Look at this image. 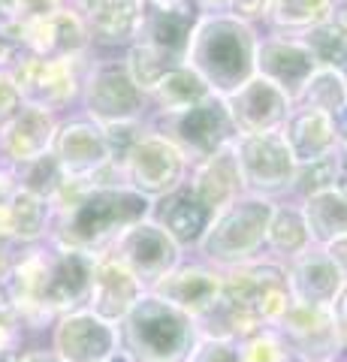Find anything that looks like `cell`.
Returning <instances> with one entry per match:
<instances>
[{"label":"cell","mask_w":347,"mask_h":362,"mask_svg":"<svg viewBox=\"0 0 347 362\" xmlns=\"http://www.w3.org/2000/svg\"><path fill=\"white\" fill-rule=\"evenodd\" d=\"M52 230L54 247L82 254H109L130 226L151 214V199L127 185H85L64 178L52 199Z\"/></svg>","instance_id":"obj_1"},{"label":"cell","mask_w":347,"mask_h":362,"mask_svg":"<svg viewBox=\"0 0 347 362\" xmlns=\"http://www.w3.org/2000/svg\"><path fill=\"white\" fill-rule=\"evenodd\" d=\"M257 42L260 28L236 16H199L184 64L208 85L211 94L230 97L257 76Z\"/></svg>","instance_id":"obj_2"},{"label":"cell","mask_w":347,"mask_h":362,"mask_svg":"<svg viewBox=\"0 0 347 362\" xmlns=\"http://www.w3.org/2000/svg\"><path fill=\"white\" fill-rule=\"evenodd\" d=\"M196 341L199 326L194 317L151 290L118 323V344L130 362H184Z\"/></svg>","instance_id":"obj_3"},{"label":"cell","mask_w":347,"mask_h":362,"mask_svg":"<svg viewBox=\"0 0 347 362\" xmlns=\"http://www.w3.org/2000/svg\"><path fill=\"white\" fill-rule=\"evenodd\" d=\"M275 211V199L245 194L211 218L206 235L194 247V257L206 266L227 272L266 254V230Z\"/></svg>","instance_id":"obj_4"},{"label":"cell","mask_w":347,"mask_h":362,"mask_svg":"<svg viewBox=\"0 0 347 362\" xmlns=\"http://www.w3.org/2000/svg\"><path fill=\"white\" fill-rule=\"evenodd\" d=\"M94 254L82 251H66V247H54L49 242L46 266H42V278L37 287V299H33V311L28 317V329H40L58 320V317L70 311L88 308L91 299V281H94Z\"/></svg>","instance_id":"obj_5"},{"label":"cell","mask_w":347,"mask_h":362,"mask_svg":"<svg viewBox=\"0 0 347 362\" xmlns=\"http://www.w3.org/2000/svg\"><path fill=\"white\" fill-rule=\"evenodd\" d=\"M91 58L70 61V58H40V54L16 52V58L9 61L6 70L13 76V82L18 85V94L25 100V106L46 109L52 115L64 118L79 109L82 82H85Z\"/></svg>","instance_id":"obj_6"},{"label":"cell","mask_w":347,"mask_h":362,"mask_svg":"<svg viewBox=\"0 0 347 362\" xmlns=\"http://www.w3.org/2000/svg\"><path fill=\"white\" fill-rule=\"evenodd\" d=\"M100 127L109 124H133L148 118V97L130 78L121 54H94L88 64L79 109Z\"/></svg>","instance_id":"obj_7"},{"label":"cell","mask_w":347,"mask_h":362,"mask_svg":"<svg viewBox=\"0 0 347 362\" xmlns=\"http://www.w3.org/2000/svg\"><path fill=\"white\" fill-rule=\"evenodd\" d=\"M148 127L154 133L166 136L175 148H182L190 166L220 151L223 145H233L239 136L236 124L230 118L227 100L218 94H211L206 100H199L196 106H187L178 112H151Z\"/></svg>","instance_id":"obj_8"},{"label":"cell","mask_w":347,"mask_h":362,"mask_svg":"<svg viewBox=\"0 0 347 362\" xmlns=\"http://www.w3.org/2000/svg\"><path fill=\"white\" fill-rule=\"evenodd\" d=\"M223 302L254 314L263 326H275L281 314L290 308V290H287V272L284 263L269 259L266 254L251 259L245 266L223 272Z\"/></svg>","instance_id":"obj_9"},{"label":"cell","mask_w":347,"mask_h":362,"mask_svg":"<svg viewBox=\"0 0 347 362\" xmlns=\"http://www.w3.org/2000/svg\"><path fill=\"white\" fill-rule=\"evenodd\" d=\"M121 173H124L127 187H133L136 194L148 197L154 202L184 185L190 175V160L166 136L154 133L148 127L124 154Z\"/></svg>","instance_id":"obj_10"},{"label":"cell","mask_w":347,"mask_h":362,"mask_svg":"<svg viewBox=\"0 0 347 362\" xmlns=\"http://www.w3.org/2000/svg\"><path fill=\"white\" fill-rule=\"evenodd\" d=\"M239 160V173L245 181V194L266 197V199H287L296 178V160L290 154L281 133H257L236 136L233 142Z\"/></svg>","instance_id":"obj_11"},{"label":"cell","mask_w":347,"mask_h":362,"mask_svg":"<svg viewBox=\"0 0 347 362\" xmlns=\"http://www.w3.org/2000/svg\"><path fill=\"white\" fill-rule=\"evenodd\" d=\"M52 157L58 160L64 178L85 181V185L97 173H103L109 163H115L103 127L94 124L91 118H85L82 112H70V115L61 118L58 133H54Z\"/></svg>","instance_id":"obj_12"},{"label":"cell","mask_w":347,"mask_h":362,"mask_svg":"<svg viewBox=\"0 0 347 362\" xmlns=\"http://www.w3.org/2000/svg\"><path fill=\"white\" fill-rule=\"evenodd\" d=\"M109 254L115 257L121 266H127L133 275L142 281L145 290H151L160 278H166L187 257L182 247L172 242V235L166 230H160L151 218L130 226Z\"/></svg>","instance_id":"obj_13"},{"label":"cell","mask_w":347,"mask_h":362,"mask_svg":"<svg viewBox=\"0 0 347 362\" xmlns=\"http://www.w3.org/2000/svg\"><path fill=\"white\" fill-rule=\"evenodd\" d=\"M66 6L82 18L100 54H121L136 42L145 16V0H66Z\"/></svg>","instance_id":"obj_14"},{"label":"cell","mask_w":347,"mask_h":362,"mask_svg":"<svg viewBox=\"0 0 347 362\" xmlns=\"http://www.w3.org/2000/svg\"><path fill=\"white\" fill-rule=\"evenodd\" d=\"M16 49L28 54H40V58H70V61H82L97 54L82 18L70 6H58L46 16L28 21L16 37Z\"/></svg>","instance_id":"obj_15"},{"label":"cell","mask_w":347,"mask_h":362,"mask_svg":"<svg viewBox=\"0 0 347 362\" xmlns=\"http://www.w3.org/2000/svg\"><path fill=\"white\" fill-rule=\"evenodd\" d=\"M52 350L64 362H106L121 350L118 326L94 311H70L52 323Z\"/></svg>","instance_id":"obj_16"},{"label":"cell","mask_w":347,"mask_h":362,"mask_svg":"<svg viewBox=\"0 0 347 362\" xmlns=\"http://www.w3.org/2000/svg\"><path fill=\"white\" fill-rule=\"evenodd\" d=\"M275 329L284 335L296 362H332L344 356L329 308L290 302V308L281 314Z\"/></svg>","instance_id":"obj_17"},{"label":"cell","mask_w":347,"mask_h":362,"mask_svg":"<svg viewBox=\"0 0 347 362\" xmlns=\"http://www.w3.org/2000/svg\"><path fill=\"white\" fill-rule=\"evenodd\" d=\"M317 61L308 52V45L299 37L290 33H275V30H260V42H257V76L272 82L284 90V94L299 100L302 88L314 76Z\"/></svg>","instance_id":"obj_18"},{"label":"cell","mask_w":347,"mask_h":362,"mask_svg":"<svg viewBox=\"0 0 347 362\" xmlns=\"http://www.w3.org/2000/svg\"><path fill=\"white\" fill-rule=\"evenodd\" d=\"M154 296L163 302L175 305L178 311L190 314L194 320H203L208 311H215V305L223 296V272L206 266L203 259H182L170 275L160 278L151 287Z\"/></svg>","instance_id":"obj_19"},{"label":"cell","mask_w":347,"mask_h":362,"mask_svg":"<svg viewBox=\"0 0 347 362\" xmlns=\"http://www.w3.org/2000/svg\"><path fill=\"white\" fill-rule=\"evenodd\" d=\"M227 100L230 118L236 124L239 136H257V133H275L281 130V124L287 121L290 109L296 103L278 85L266 82L263 76L248 78L239 90H233Z\"/></svg>","instance_id":"obj_20"},{"label":"cell","mask_w":347,"mask_h":362,"mask_svg":"<svg viewBox=\"0 0 347 362\" xmlns=\"http://www.w3.org/2000/svg\"><path fill=\"white\" fill-rule=\"evenodd\" d=\"M58 124L61 118L52 115V112L25 106L13 121H6L0 127V160L9 169H16L21 163H30L37 157L52 154Z\"/></svg>","instance_id":"obj_21"},{"label":"cell","mask_w":347,"mask_h":362,"mask_svg":"<svg viewBox=\"0 0 347 362\" xmlns=\"http://www.w3.org/2000/svg\"><path fill=\"white\" fill-rule=\"evenodd\" d=\"M145 293L148 290L142 287V281L133 275L127 266H121L112 254H100L97 266H94L88 311H94L97 317H103V320L118 326Z\"/></svg>","instance_id":"obj_22"},{"label":"cell","mask_w":347,"mask_h":362,"mask_svg":"<svg viewBox=\"0 0 347 362\" xmlns=\"http://www.w3.org/2000/svg\"><path fill=\"white\" fill-rule=\"evenodd\" d=\"M287 272V290L290 299L302 305H320L329 308L335 296L347 284V278L339 272V266L327 257V251L317 245H311L305 254L293 257L290 263H284Z\"/></svg>","instance_id":"obj_23"},{"label":"cell","mask_w":347,"mask_h":362,"mask_svg":"<svg viewBox=\"0 0 347 362\" xmlns=\"http://www.w3.org/2000/svg\"><path fill=\"white\" fill-rule=\"evenodd\" d=\"M52 202L28 190H16L9 199L0 202V247L16 251V247L49 242L52 230Z\"/></svg>","instance_id":"obj_24"},{"label":"cell","mask_w":347,"mask_h":362,"mask_svg":"<svg viewBox=\"0 0 347 362\" xmlns=\"http://www.w3.org/2000/svg\"><path fill=\"white\" fill-rule=\"evenodd\" d=\"M187 187L194 190V197L203 202L211 214H218L220 209H227L230 202L245 197V181H242L233 145H223L220 151H215L211 157H206V160L190 166Z\"/></svg>","instance_id":"obj_25"},{"label":"cell","mask_w":347,"mask_h":362,"mask_svg":"<svg viewBox=\"0 0 347 362\" xmlns=\"http://www.w3.org/2000/svg\"><path fill=\"white\" fill-rule=\"evenodd\" d=\"M199 21V13L187 4H145L142 28H139V42L158 49L166 58L184 64L187 42Z\"/></svg>","instance_id":"obj_26"},{"label":"cell","mask_w":347,"mask_h":362,"mask_svg":"<svg viewBox=\"0 0 347 362\" xmlns=\"http://www.w3.org/2000/svg\"><path fill=\"white\" fill-rule=\"evenodd\" d=\"M148 218L160 226V230H166L172 235V242L182 247V251L194 254V247L199 245V239L206 235L208 223H211V214L203 202H199L194 197V190L187 187V181L178 190H172V194H166L160 199L151 202V214Z\"/></svg>","instance_id":"obj_27"},{"label":"cell","mask_w":347,"mask_h":362,"mask_svg":"<svg viewBox=\"0 0 347 362\" xmlns=\"http://www.w3.org/2000/svg\"><path fill=\"white\" fill-rule=\"evenodd\" d=\"M278 133H281V139L287 142L296 166L341 151L339 136H335V127H332V118L327 115V112L311 109V106L296 103L293 109H290V115H287V121L281 124Z\"/></svg>","instance_id":"obj_28"},{"label":"cell","mask_w":347,"mask_h":362,"mask_svg":"<svg viewBox=\"0 0 347 362\" xmlns=\"http://www.w3.org/2000/svg\"><path fill=\"white\" fill-rule=\"evenodd\" d=\"M308 247H311V235H308V223L299 202L278 199L266 230V257L278 259V263H290L293 257L305 254Z\"/></svg>","instance_id":"obj_29"},{"label":"cell","mask_w":347,"mask_h":362,"mask_svg":"<svg viewBox=\"0 0 347 362\" xmlns=\"http://www.w3.org/2000/svg\"><path fill=\"white\" fill-rule=\"evenodd\" d=\"M339 0H269L263 30L302 37L305 30L327 25Z\"/></svg>","instance_id":"obj_30"},{"label":"cell","mask_w":347,"mask_h":362,"mask_svg":"<svg viewBox=\"0 0 347 362\" xmlns=\"http://www.w3.org/2000/svg\"><path fill=\"white\" fill-rule=\"evenodd\" d=\"M299 209H302V214H305L311 245L323 247V245L347 235V197L339 194L335 187L302 199Z\"/></svg>","instance_id":"obj_31"},{"label":"cell","mask_w":347,"mask_h":362,"mask_svg":"<svg viewBox=\"0 0 347 362\" xmlns=\"http://www.w3.org/2000/svg\"><path fill=\"white\" fill-rule=\"evenodd\" d=\"M206 97H211L208 85L187 64H182L154 85V90L148 94V115L151 112H178V109L196 106Z\"/></svg>","instance_id":"obj_32"},{"label":"cell","mask_w":347,"mask_h":362,"mask_svg":"<svg viewBox=\"0 0 347 362\" xmlns=\"http://www.w3.org/2000/svg\"><path fill=\"white\" fill-rule=\"evenodd\" d=\"M121 61H124L130 78L139 85V90H142L145 97L151 94L154 85H158L166 73L175 70V66H182L178 61L166 58V54H160L158 49H151V45H145V42H139V40L121 52Z\"/></svg>","instance_id":"obj_33"},{"label":"cell","mask_w":347,"mask_h":362,"mask_svg":"<svg viewBox=\"0 0 347 362\" xmlns=\"http://www.w3.org/2000/svg\"><path fill=\"white\" fill-rule=\"evenodd\" d=\"M344 173V160H341V151L327 154L320 160H311V163H299L296 166V178H293V187H290V197L293 202H302L314 194H323V190H332L339 185V178Z\"/></svg>","instance_id":"obj_34"},{"label":"cell","mask_w":347,"mask_h":362,"mask_svg":"<svg viewBox=\"0 0 347 362\" xmlns=\"http://www.w3.org/2000/svg\"><path fill=\"white\" fill-rule=\"evenodd\" d=\"M299 106H311L332 115L335 109L347 106V78L341 70H329V66H317L314 76L308 78V85L302 88L296 100Z\"/></svg>","instance_id":"obj_35"},{"label":"cell","mask_w":347,"mask_h":362,"mask_svg":"<svg viewBox=\"0 0 347 362\" xmlns=\"http://www.w3.org/2000/svg\"><path fill=\"white\" fill-rule=\"evenodd\" d=\"M314 54L317 66H329V70H344L347 66V33L329 18L327 25H317L299 37Z\"/></svg>","instance_id":"obj_36"},{"label":"cell","mask_w":347,"mask_h":362,"mask_svg":"<svg viewBox=\"0 0 347 362\" xmlns=\"http://www.w3.org/2000/svg\"><path fill=\"white\" fill-rule=\"evenodd\" d=\"M13 175H16V185L21 190H28V194H37V197L49 199V202L54 199V194H58L61 185H64V173H61V166H58V160H54L52 154L16 166Z\"/></svg>","instance_id":"obj_37"},{"label":"cell","mask_w":347,"mask_h":362,"mask_svg":"<svg viewBox=\"0 0 347 362\" xmlns=\"http://www.w3.org/2000/svg\"><path fill=\"white\" fill-rule=\"evenodd\" d=\"M242 362H296V356L275 326H263L242 341Z\"/></svg>","instance_id":"obj_38"},{"label":"cell","mask_w":347,"mask_h":362,"mask_svg":"<svg viewBox=\"0 0 347 362\" xmlns=\"http://www.w3.org/2000/svg\"><path fill=\"white\" fill-rule=\"evenodd\" d=\"M28 323L21 320V314L9 305L6 299H0V362H13L21 350V341H25Z\"/></svg>","instance_id":"obj_39"},{"label":"cell","mask_w":347,"mask_h":362,"mask_svg":"<svg viewBox=\"0 0 347 362\" xmlns=\"http://www.w3.org/2000/svg\"><path fill=\"white\" fill-rule=\"evenodd\" d=\"M184 362H242V341L199 335V341L194 344V350H190V356Z\"/></svg>","instance_id":"obj_40"},{"label":"cell","mask_w":347,"mask_h":362,"mask_svg":"<svg viewBox=\"0 0 347 362\" xmlns=\"http://www.w3.org/2000/svg\"><path fill=\"white\" fill-rule=\"evenodd\" d=\"M21 109H25V100L18 94V85L13 82L9 70H0V127L13 121Z\"/></svg>","instance_id":"obj_41"},{"label":"cell","mask_w":347,"mask_h":362,"mask_svg":"<svg viewBox=\"0 0 347 362\" xmlns=\"http://www.w3.org/2000/svg\"><path fill=\"white\" fill-rule=\"evenodd\" d=\"M332 311V323H335V332H339V344H341V354L347 356V284L341 287V293L335 296V302L329 305Z\"/></svg>","instance_id":"obj_42"},{"label":"cell","mask_w":347,"mask_h":362,"mask_svg":"<svg viewBox=\"0 0 347 362\" xmlns=\"http://www.w3.org/2000/svg\"><path fill=\"white\" fill-rule=\"evenodd\" d=\"M323 251H327V257L339 266V272L347 278V235H341V239H335L329 245H323Z\"/></svg>","instance_id":"obj_43"},{"label":"cell","mask_w":347,"mask_h":362,"mask_svg":"<svg viewBox=\"0 0 347 362\" xmlns=\"http://www.w3.org/2000/svg\"><path fill=\"white\" fill-rule=\"evenodd\" d=\"M18 190V185H16V175H13V169H9L6 163H0V202L4 199H9Z\"/></svg>","instance_id":"obj_44"},{"label":"cell","mask_w":347,"mask_h":362,"mask_svg":"<svg viewBox=\"0 0 347 362\" xmlns=\"http://www.w3.org/2000/svg\"><path fill=\"white\" fill-rule=\"evenodd\" d=\"M13 362H64L54 350H25V354H18Z\"/></svg>","instance_id":"obj_45"},{"label":"cell","mask_w":347,"mask_h":362,"mask_svg":"<svg viewBox=\"0 0 347 362\" xmlns=\"http://www.w3.org/2000/svg\"><path fill=\"white\" fill-rule=\"evenodd\" d=\"M332 127H335V136H339V145L341 148H347V106H341V109H335L332 112Z\"/></svg>","instance_id":"obj_46"},{"label":"cell","mask_w":347,"mask_h":362,"mask_svg":"<svg viewBox=\"0 0 347 362\" xmlns=\"http://www.w3.org/2000/svg\"><path fill=\"white\" fill-rule=\"evenodd\" d=\"M16 45L13 42H6L4 37H0V70H6V66H9V61H13L16 58Z\"/></svg>","instance_id":"obj_47"},{"label":"cell","mask_w":347,"mask_h":362,"mask_svg":"<svg viewBox=\"0 0 347 362\" xmlns=\"http://www.w3.org/2000/svg\"><path fill=\"white\" fill-rule=\"evenodd\" d=\"M106 362H130V359H127V354H124V350H118V354L112 356V359H106Z\"/></svg>","instance_id":"obj_48"},{"label":"cell","mask_w":347,"mask_h":362,"mask_svg":"<svg viewBox=\"0 0 347 362\" xmlns=\"http://www.w3.org/2000/svg\"><path fill=\"white\" fill-rule=\"evenodd\" d=\"M145 4H184V0H145Z\"/></svg>","instance_id":"obj_49"},{"label":"cell","mask_w":347,"mask_h":362,"mask_svg":"<svg viewBox=\"0 0 347 362\" xmlns=\"http://www.w3.org/2000/svg\"><path fill=\"white\" fill-rule=\"evenodd\" d=\"M341 160H344V169H347V148H341Z\"/></svg>","instance_id":"obj_50"},{"label":"cell","mask_w":347,"mask_h":362,"mask_svg":"<svg viewBox=\"0 0 347 362\" xmlns=\"http://www.w3.org/2000/svg\"><path fill=\"white\" fill-rule=\"evenodd\" d=\"M341 73H344V78H347V66H344V70H341Z\"/></svg>","instance_id":"obj_51"},{"label":"cell","mask_w":347,"mask_h":362,"mask_svg":"<svg viewBox=\"0 0 347 362\" xmlns=\"http://www.w3.org/2000/svg\"><path fill=\"white\" fill-rule=\"evenodd\" d=\"M332 362H344V356H341V359H332Z\"/></svg>","instance_id":"obj_52"},{"label":"cell","mask_w":347,"mask_h":362,"mask_svg":"<svg viewBox=\"0 0 347 362\" xmlns=\"http://www.w3.org/2000/svg\"><path fill=\"white\" fill-rule=\"evenodd\" d=\"M344 362H347V356H344Z\"/></svg>","instance_id":"obj_53"}]
</instances>
